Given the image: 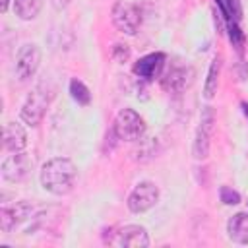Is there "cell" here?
<instances>
[{
    "instance_id": "obj_20",
    "label": "cell",
    "mask_w": 248,
    "mask_h": 248,
    "mask_svg": "<svg viewBox=\"0 0 248 248\" xmlns=\"http://www.w3.org/2000/svg\"><path fill=\"white\" fill-rule=\"evenodd\" d=\"M112 58H114L116 62H126V60L130 58V48H128V45L116 43V45L112 46Z\"/></svg>"
},
{
    "instance_id": "obj_4",
    "label": "cell",
    "mask_w": 248,
    "mask_h": 248,
    "mask_svg": "<svg viewBox=\"0 0 248 248\" xmlns=\"http://www.w3.org/2000/svg\"><path fill=\"white\" fill-rule=\"evenodd\" d=\"M112 23L116 25L118 31L126 33V35H134L140 25H141V14H140V8L132 2H116L112 6Z\"/></svg>"
},
{
    "instance_id": "obj_21",
    "label": "cell",
    "mask_w": 248,
    "mask_h": 248,
    "mask_svg": "<svg viewBox=\"0 0 248 248\" xmlns=\"http://www.w3.org/2000/svg\"><path fill=\"white\" fill-rule=\"evenodd\" d=\"M68 2H70V0H52V6H54L56 10H62V8L68 6Z\"/></svg>"
},
{
    "instance_id": "obj_16",
    "label": "cell",
    "mask_w": 248,
    "mask_h": 248,
    "mask_svg": "<svg viewBox=\"0 0 248 248\" xmlns=\"http://www.w3.org/2000/svg\"><path fill=\"white\" fill-rule=\"evenodd\" d=\"M14 10L21 19H33L41 10V0H14Z\"/></svg>"
},
{
    "instance_id": "obj_17",
    "label": "cell",
    "mask_w": 248,
    "mask_h": 248,
    "mask_svg": "<svg viewBox=\"0 0 248 248\" xmlns=\"http://www.w3.org/2000/svg\"><path fill=\"white\" fill-rule=\"evenodd\" d=\"M70 93H72V99H74L78 105H89V101H91L89 89H87L85 83L79 81V79H72V81H70Z\"/></svg>"
},
{
    "instance_id": "obj_7",
    "label": "cell",
    "mask_w": 248,
    "mask_h": 248,
    "mask_svg": "<svg viewBox=\"0 0 248 248\" xmlns=\"http://www.w3.org/2000/svg\"><path fill=\"white\" fill-rule=\"evenodd\" d=\"M213 110L209 107H205L198 132H196V140H194V147L192 153L196 159H205L209 155V140H211V132H213Z\"/></svg>"
},
{
    "instance_id": "obj_8",
    "label": "cell",
    "mask_w": 248,
    "mask_h": 248,
    "mask_svg": "<svg viewBox=\"0 0 248 248\" xmlns=\"http://www.w3.org/2000/svg\"><path fill=\"white\" fill-rule=\"evenodd\" d=\"M194 81V70L190 66H174L161 78V87L169 93H182Z\"/></svg>"
},
{
    "instance_id": "obj_11",
    "label": "cell",
    "mask_w": 248,
    "mask_h": 248,
    "mask_svg": "<svg viewBox=\"0 0 248 248\" xmlns=\"http://www.w3.org/2000/svg\"><path fill=\"white\" fill-rule=\"evenodd\" d=\"M31 209L33 207L27 202H16L14 205H4L0 209V229L4 232H10L16 225H19L29 217Z\"/></svg>"
},
{
    "instance_id": "obj_1",
    "label": "cell",
    "mask_w": 248,
    "mask_h": 248,
    "mask_svg": "<svg viewBox=\"0 0 248 248\" xmlns=\"http://www.w3.org/2000/svg\"><path fill=\"white\" fill-rule=\"evenodd\" d=\"M76 165L66 157H54L43 165L41 184L46 192L54 196H64L72 190L76 180Z\"/></svg>"
},
{
    "instance_id": "obj_6",
    "label": "cell",
    "mask_w": 248,
    "mask_h": 248,
    "mask_svg": "<svg viewBox=\"0 0 248 248\" xmlns=\"http://www.w3.org/2000/svg\"><path fill=\"white\" fill-rule=\"evenodd\" d=\"M41 64V50L37 45H23L17 50L16 56V74L21 81L29 79L31 76H35L37 68Z\"/></svg>"
},
{
    "instance_id": "obj_12",
    "label": "cell",
    "mask_w": 248,
    "mask_h": 248,
    "mask_svg": "<svg viewBox=\"0 0 248 248\" xmlns=\"http://www.w3.org/2000/svg\"><path fill=\"white\" fill-rule=\"evenodd\" d=\"M165 66V54L163 52H151L141 56L136 64H134V74L143 78V79H153L161 74Z\"/></svg>"
},
{
    "instance_id": "obj_15",
    "label": "cell",
    "mask_w": 248,
    "mask_h": 248,
    "mask_svg": "<svg viewBox=\"0 0 248 248\" xmlns=\"http://www.w3.org/2000/svg\"><path fill=\"white\" fill-rule=\"evenodd\" d=\"M219 72H221V58H213L211 66H209V72H207V79H205V89H203V95L207 99H211L215 93H217V81H219Z\"/></svg>"
},
{
    "instance_id": "obj_13",
    "label": "cell",
    "mask_w": 248,
    "mask_h": 248,
    "mask_svg": "<svg viewBox=\"0 0 248 248\" xmlns=\"http://www.w3.org/2000/svg\"><path fill=\"white\" fill-rule=\"evenodd\" d=\"M25 145H27L25 130L16 122H8L4 126V147L12 153H19L25 149Z\"/></svg>"
},
{
    "instance_id": "obj_10",
    "label": "cell",
    "mask_w": 248,
    "mask_h": 248,
    "mask_svg": "<svg viewBox=\"0 0 248 248\" xmlns=\"http://www.w3.org/2000/svg\"><path fill=\"white\" fill-rule=\"evenodd\" d=\"M116 246H126V248H147L149 246V236L147 231L140 225H126L116 232V238L110 240Z\"/></svg>"
},
{
    "instance_id": "obj_19",
    "label": "cell",
    "mask_w": 248,
    "mask_h": 248,
    "mask_svg": "<svg viewBox=\"0 0 248 248\" xmlns=\"http://www.w3.org/2000/svg\"><path fill=\"white\" fill-rule=\"evenodd\" d=\"M219 196H221V202H223V203H227V205H236V203L240 202L238 192L231 190L229 186H223V188L219 190Z\"/></svg>"
},
{
    "instance_id": "obj_22",
    "label": "cell",
    "mask_w": 248,
    "mask_h": 248,
    "mask_svg": "<svg viewBox=\"0 0 248 248\" xmlns=\"http://www.w3.org/2000/svg\"><path fill=\"white\" fill-rule=\"evenodd\" d=\"M8 4H10V0H2V12L8 10Z\"/></svg>"
},
{
    "instance_id": "obj_3",
    "label": "cell",
    "mask_w": 248,
    "mask_h": 248,
    "mask_svg": "<svg viewBox=\"0 0 248 248\" xmlns=\"http://www.w3.org/2000/svg\"><path fill=\"white\" fill-rule=\"evenodd\" d=\"M48 103H50L48 91H46L43 85L35 87V89L29 93L27 101L23 103V107H21V120H23L25 124H29V126H37V124L43 120Z\"/></svg>"
},
{
    "instance_id": "obj_9",
    "label": "cell",
    "mask_w": 248,
    "mask_h": 248,
    "mask_svg": "<svg viewBox=\"0 0 248 248\" xmlns=\"http://www.w3.org/2000/svg\"><path fill=\"white\" fill-rule=\"evenodd\" d=\"M31 167H33V161L23 151H19V153H14L8 159H4V163H2V176L6 180H10V182H21V180L27 178Z\"/></svg>"
},
{
    "instance_id": "obj_14",
    "label": "cell",
    "mask_w": 248,
    "mask_h": 248,
    "mask_svg": "<svg viewBox=\"0 0 248 248\" xmlns=\"http://www.w3.org/2000/svg\"><path fill=\"white\" fill-rule=\"evenodd\" d=\"M229 236L238 244H248V213H236L227 225Z\"/></svg>"
},
{
    "instance_id": "obj_5",
    "label": "cell",
    "mask_w": 248,
    "mask_h": 248,
    "mask_svg": "<svg viewBox=\"0 0 248 248\" xmlns=\"http://www.w3.org/2000/svg\"><path fill=\"white\" fill-rule=\"evenodd\" d=\"M159 200V188L153 182H140L128 198V207L134 213H143Z\"/></svg>"
},
{
    "instance_id": "obj_2",
    "label": "cell",
    "mask_w": 248,
    "mask_h": 248,
    "mask_svg": "<svg viewBox=\"0 0 248 248\" xmlns=\"http://www.w3.org/2000/svg\"><path fill=\"white\" fill-rule=\"evenodd\" d=\"M112 132L118 140H124V141H136L143 136L145 132V124H143V118L132 110V108H122L116 118H114V124H112Z\"/></svg>"
},
{
    "instance_id": "obj_18",
    "label": "cell",
    "mask_w": 248,
    "mask_h": 248,
    "mask_svg": "<svg viewBox=\"0 0 248 248\" xmlns=\"http://www.w3.org/2000/svg\"><path fill=\"white\" fill-rule=\"evenodd\" d=\"M219 8H221V14L227 17V19H240L242 16V8H240V2L238 0H217Z\"/></svg>"
}]
</instances>
